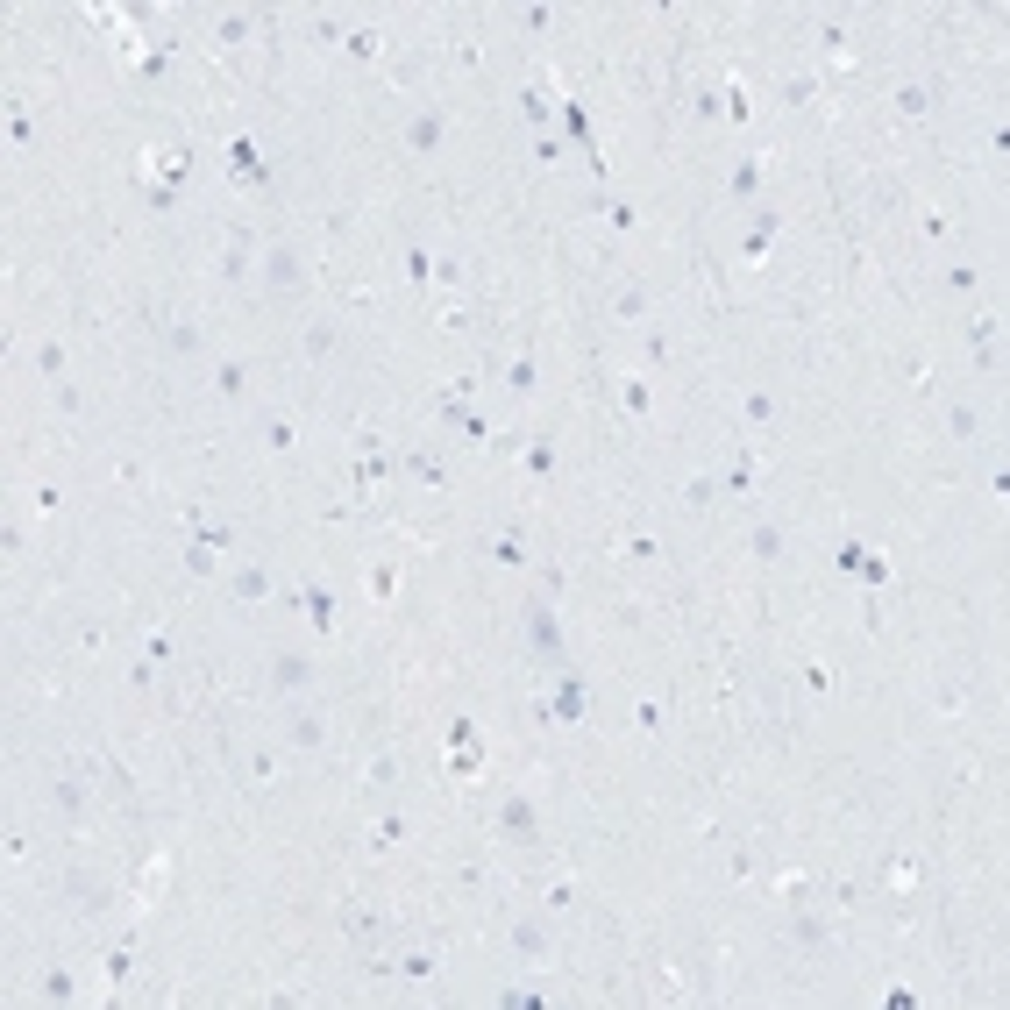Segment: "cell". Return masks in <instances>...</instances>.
Returning a JSON list of instances; mask_svg holds the SVG:
<instances>
[{
	"mask_svg": "<svg viewBox=\"0 0 1010 1010\" xmlns=\"http://www.w3.org/2000/svg\"><path fill=\"white\" fill-rule=\"evenodd\" d=\"M257 278H264V292H278V300H292L306 285V257L292 249V242H271L264 257H257Z\"/></svg>",
	"mask_w": 1010,
	"mask_h": 1010,
	"instance_id": "cell-1",
	"label": "cell"
},
{
	"mask_svg": "<svg viewBox=\"0 0 1010 1010\" xmlns=\"http://www.w3.org/2000/svg\"><path fill=\"white\" fill-rule=\"evenodd\" d=\"M313 655L306 648H278L271 662H264V683H271V698H300V691H313Z\"/></svg>",
	"mask_w": 1010,
	"mask_h": 1010,
	"instance_id": "cell-2",
	"label": "cell"
},
{
	"mask_svg": "<svg viewBox=\"0 0 1010 1010\" xmlns=\"http://www.w3.org/2000/svg\"><path fill=\"white\" fill-rule=\"evenodd\" d=\"M342 342H349V327H342V320H306V327H300L306 363H335V356H342Z\"/></svg>",
	"mask_w": 1010,
	"mask_h": 1010,
	"instance_id": "cell-3",
	"label": "cell"
},
{
	"mask_svg": "<svg viewBox=\"0 0 1010 1010\" xmlns=\"http://www.w3.org/2000/svg\"><path fill=\"white\" fill-rule=\"evenodd\" d=\"M527 640L548 655V662H562V626H555V612H548V598H534L527 605Z\"/></svg>",
	"mask_w": 1010,
	"mask_h": 1010,
	"instance_id": "cell-4",
	"label": "cell"
},
{
	"mask_svg": "<svg viewBox=\"0 0 1010 1010\" xmlns=\"http://www.w3.org/2000/svg\"><path fill=\"white\" fill-rule=\"evenodd\" d=\"M441 135H448V107H420V114H413V128H405V143H413L420 157H434V150H441Z\"/></svg>",
	"mask_w": 1010,
	"mask_h": 1010,
	"instance_id": "cell-5",
	"label": "cell"
},
{
	"mask_svg": "<svg viewBox=\"0 0 1010 1010\" xmlns=\"http://www.w3.org/2000/svg\"><path fill=\"white\" fill-rule=\"evenodd\" d=\"M213 392L228 405H242L249 399V363H242V356H221V363H213Z\"/></svg>",
	"mask_w": 1010,
	"mask_h": 1010,
	"instance_id": "cell-6",
	"label": "cell"
},
{
	"mask_svg": "<svg viewBox=\"0 0 1010 1010\" xmlns=\"http://www.w3.org/2000/svg\"><path fill=\"white\" fill-rule=\"evenodd\" d=\"M285 747H306V754L327 747V718H320V711H292V718H285Z\"/></svg>",
	"mask_w": 1010,
	"mask_h": 1010,
	"instance_id": "cell-7",
	"label": "cell"
},
{
	"mask_svg": "<svg viewBox=\"0 0 1010 1010\" xmlns=\"http://www.w3.org/2000/svg\"><path fill=\"white\" fill-rule=\"evenodd\" d=\"M747 548H754V562H783V548H790V541H783V527H769V519H762V527L747 534Z\"/></svg>",
	"mask_w": 1010,
	"mask_h": 1010,
	"instance_id": "cell-8",
	"label": "cell"
},
{
	"mask_svg": "<svg viewBox=\"0 0 1010 1010\" xmlns=\"http://www.w3.org/2000/svg\"><path fill=\"white\" fill-rule=\"evenodd\" d=\"M228 591H235V598H271V570H257V562H242V570L228 577Z\"/></svg>",
	"mask_w": 1010,
	"mask_h": 1010,
	"instance_id": "cell-9",
	"label": "cell"
},
{
	"mask_svg": "<svg viewBox=\"0 0 1010 1010\" xmlns=\"http://www.w3.org/2000/svg\"><path fill=\"white\" fill-rule=\"evenodd\" d=\"M512 953H519V961H541V953H548V925H534V918L512 925Z\"/></svg>",
	"mask_w": 1010,
	"mask_h": 1010,
	"instance_id": "cell-10",
	"label": "cell"
},
{
	"mask_svg": "<svg viewBox=\"0 0 1010 1010\" xmlns=\"http://www.w3.org/2000/svg\"><path fill=\"white\" fill-rule=\"evenodd\" d=\"M306 619H313V633H335V598H327V584H306Z\"/></svg>",
	"mask_w": 1010,
	"mask_h": 1010,
	"instance_id": "cell-11",
	"label": "cell"
},
{
	"mask_svg": "<svg viewBox=\"0 0 1010 1010\" xmlns=\"http://www.w3.org/2000/svg\"><path fill=\"white\" fill-rule=\"evenodd\" d=\"M946 434L953 441H975L982 434V405H946Z\"/></svg>",
	"mask_w": 1010,
	"mask_h": 1010,
	"instance_id": "cell-12",
	"label": "cell"
},
{
	"mask_svg": "<svg viewBox=\"0 0 1010 1010\" xmlns=\"http://www.w3.org/2000/svg\"><path fill=\"white\" fill-rule=\"evenodd\" d=\"M405 463H413V477H427V484H434V492H448V463H441V456H434V448H413V456H405Z\"/></svg>",
	"mask_w": 1010,
	"mask_h": 1010,
	"instance_id": "cell-13",
	"label": "cell"
},
{
	"mask_svg": "<svg viewBox=\"0 0 1010 1010\" xmlns=\"http://www.w3.org/2000/svg\"><path fill=\"white\" fill-rule=\"evenodd\" d=\"M206 342H200V327L193 320H178V327H164V356H200Z\"/></svg>",
	"mask_w": 1010,
	"mask_h": 1010,
	"instance_id": "cell-14",
	"label": "cell"
},
{
	"mask_svg": "<svg viewBox=\"0 0 1010 1010\" xmlns=\"http://www.w3.org/2000/svg\"><path fill=\"white\" fill-rule=\"evenodd\" d=\"M619 405H626V413H655V385H648V378H626V385H619Z\"/></svg>",
	"mask_w": 1010,
	"mask_h": 1010,
	"instance_id": "cell-15",
	"label": "cell"
},
{
	"mask_svg": "<svg viewBox=\"0 0 1010 1010\" xmlns=\"http://www.w3.org/2000/svg\"><path fill=\"white\" fill-rule=\"evenodd\" d=\"M36 370H43L50 385H65V342H43V349H36Z\"/></svg>",
	"mask_w": 1010,
	"mask_h": 1010,
	"instance_id": "cell-16",
	"label": "cell"
},
{
	"mask_svg": "<svg viewBox=\"0 0 1010 1010\" xmlns=\"http://www.w3.org/2000/svg\"><path fill=\"white\" fill-rule=\"evenodd\" d=\"M264 441H271V448H278V456H285V448H292V441H300V427H292V420H285V413H271V420H264Z\"/></svg>",
	"mask_w": 1010,
	"mask_h": 1010,
	"instance_id": "cell-17",
	"label": "cell"
},
{
	"mask_svg": "<svg viewBox=\"0 0 1010 1010\" xmlns=\"http://www.w3.org/2000/svg\"><path fill=\"white\" fill-rule=\"evenodd\" d=\"M36 997H50V1004H72V975H65V968H43Z\"/></svg>",
	"mask_w": 1010,
	"mask_h": 1010,
	"instance_id": "cell-18",
	"label": "cell"
},
{
	"mask_svg": "<svg viewBox=\"0 0 1010 1010\" xmlns=\"http://www.w3.org/2000/svg\"><path fill=\"white\" fill-rule=\"evenodd\" d=\"M897 114H910V121L932 114V86H897Z\"/></svg>",
	"mask_w": 1010,
	"mask_h": 1010,
	"instance_id": "cell-19",
	"label": "cell"
},
{
	"mask_svg": "<svg viewBox=\"0 0 1010 1010\" xmlns=\"http://www.w3.org/2000/svg\"><path fill=\"white\" fill-rule=\"evenodd\" d=\"M492 562L519 570V562H527V541H519V534H499V541H492Z\"/></svg>",
	"mask_w": 1010,
	"mask_h": 1010,
	"instance_id": "cell-20",
	"label": "cell"
},
{
	"mask_svg": "<svg viewBox=\"0 0 1010 1010\" xmlns=\"http://www.w3.org/2000/svg\"><path fill=\"white\" fill-rule=\"evenodd\" d=\"M762 193V164H733V200H754Z\"/></svg>",
	"mask_w": 1010,
	"mask_h": 1010,
	"instance_id": "cell-21",
	"label": "cell"
},
{
	"mask_svg": "<svg viewBox=\"0 0 1010 1010\" xmlns=\"http://www.w3.org/2000/svg\"><path fill=\"white\" fill-rule=\"evenodd\" d=\"M555 711H562V718H577V711H584V691H577V676H570V669H562V691H555Z\"/></svg>",
	"mask_w": 1010,
	"mask_h": 1010,
	"instance_id": "cell-22",
	"label": "cell"
},
{
	"mask_svg": "<svg viewBox=\"0 0 1010 1010\" xmlns=\"http://www.w3.org/2000/svg\"><path fill=\"white\" fill-rule=\"evenodd\" d=\"M612 313H619V320H640V313H648V292H640V285H626V292L612 300Z\"/></svg>",
	"mask_w": 1010,
	"mask_h": 1010,
	"instance_id": "cell-23",
	"label": "cell"
},
{
	"mask_svg": "<svg viewBox=\"0 0 1010 1010\" xmlns=\"http://www.w3.org/2000/svg\"><path fill=\"white\" fill-rule=\"evenodd\" d=\"M747 420H776V413H783V399H776V392H747Z\"/></svg>",
	"mask_w": 1010,
	"mask_h": 1010,
	"instance_id": "cell-24",
	"label": "cell"
},
{
	"mask_svg": "<svg viewBox=\"0 0 1010 1010\" xmlns=\"http://www.w3.org/2000/svg\"><path fill=\"white\" fill-rule=\"evenodd\" d=\"M818 50H825V57H847V29H840V22H818Z\"/></svg>",
	"mask_w": 1010,
	"mask_h": 1010,
	"instance_id": "cell-25",
	"label": "cell"
},
{
	"mask_svg": "<svg viewBox=\"0 0 1010 1010\" xmlns=\"http://www.w3.org/2000/svg\"><path fill=\"white\" fill-rule=\"evenodd\" d=\"M50 399H57V413H86V392L65 378V385H50Z\"/></svg>",
	"mask_w": 1010,
	"mask_h": 1010,
	"instance_id": "cell-26",
	"label": "cell"
},
{
	"mask_svg": "<svg viewBox=\"0 0 1010 1010\" xmlns=\"http://www.w3.org/2000/svg\"><path fill=\"white\" fill-rule=\"evenodd\" d=\"M186 570H193V577H213L221 562H213V548H206V541H193V548H186Z\"/></svg>",
	"mask_w": 1010,
	"mask_h": 1010,
	"instance_id": "cell-27",
	"label": "cell"
},
{
	"mask_svg": "<svg viewBox=\"0 0 1010 1010\" xmlns=\"http://www.w3.org/2000/svg\"><path fill=\"white\" fill-rule=\"evenodd\" d=\"M213 36H221V43H242V36H249V14H221Z\"/></svg>",
	"mask_w": 1010,
	"mask_h": 1010,
	"instance_id": "cell-28",
	"label": "cell"
},
{
	"mask_svg": "<svg viewBox=\"0 0 1010 1010\" xmlns=\"http://www.w3.org/2000/svg\"><path fill=\"white\" fill-rule=\"evenodd\" d=\"M342 50H349V57H356V65H370V57H378V36H370V29H356V36H349V43H342Z\"/></svg>",
	"mask_w": 1010,
	"mask_h": 1010,
	"instance_id": "cell-29",
	"label": "cell"
},
{
	"mask_svg": "<svg viewBox=\"0 0 1010 1010\" xmlns=\"http://www.w3.org/2000/svg\"><path fill=\"white\" fill-rule=\"evenodd\" d=\"M405 278L427 285V278H434V257H427V249H405Z\"/></svg>",
	"mask_w": 1010,
	"mask_h": 1010,
	"instance_id": "cell-30",
	"label": "cell"
},
{
	"mask_svg": "<svg viewBox=\"0 0 1010 1010\" xmlns=\"http://www.w3.org/2000/svg\"><path fill=\"white\" fill-rule=\"evenodd\" d=\"M249 776L271 783V776H278V747H257V754H249Z\"/></svg>",
	"mask_w": 1010,
	"mask_h": 1010,
	"instance_id": "cell-31",
	"label": "cell"
},
{
	"mask_svg": "<svg viewBox=\"0 0 1010 1010\" xmlns=\"http://www.w3.org/2000/svg\"><path fill=\"white\" fill-rule=\"evenodd\" d=\"M392 783H399V762L378 754V762H370V790H392Z\"/></svg>",
	"mask_w": 1010,
	"mask_h": 1010,
	"instance_id": "cell-32",
	"label": "cell"
},
{
	"mask_svg": "<svg viewBox=\"0 0 1010 1010\" xmlns=\"http://www.w3.org/2000/svg\"><path fill=\"white\" fill-rule=\"evenodd\" d=\"M527 470H534V477H548V470H555V448H548V441H534V448H527Z\"/></svg>",
	"mask_w": 1010,
	"mask_h": 1010,
	"instance_id": "cell-33",
	"label": "cell"
},
{
	"mask_svg": "<svg viewBox=\"0 0 1010 1010\" xmlns=\"http://www.w3.org/2000/svg\"><path fill=\"white\" fill-rule=\"evenodd\" d=\"M221 278H228V285H242V278H249V257H242V249H235V257H221Z\"/></svg>",
	"mask_w": 1010,
	"mask_h": 1010,
	"instance_id": "cell-34",
	"label": "cell"
},
{
	"mask_svg": "<svg viewBox=\"0 0 1010 1010\" xmlns=\"http://www.w3.org/2000/svg\"><path fill=\"white\" fill-rule=\"evenodd\" d=\"M505 385H512V392H534V363H527V356H519V363H512V370H505Z\"/></svg>",
	"mask_w": 1010,
	"mask_h": 1010,
	"instance_id": "cell-35",
	"label": "cell"
}]
</instances>
